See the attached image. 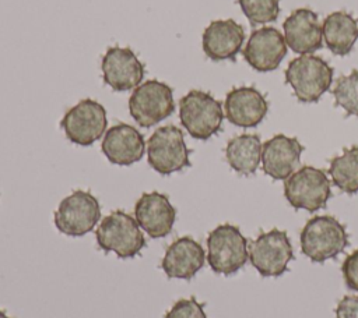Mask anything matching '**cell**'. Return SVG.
Listing matches in <instances>:
<instances>
[{"label": "cell", "instance_id": "cell-1", "mask_svg": "<svg viewBox=\"0 0 358 318\" xmlns=\"http://www.w3.org/2000/svg\"><path fill=\"white\" fill-rule=\"evenodd\" d=\"M302 252L313 262H324L337 257L348 245L345 227L333 216L310 218L299 234Z\"/></svg>", "mask_w": 358, "mask_h": 318}, {"label": "cell", "instance_id": "cell-2", "mask_svg": "<svg viewBox=\"0 0 358 318\" xmlns=\"http://www.w3.org/2000/svg\"><path fill=\"white\" fill-rule=\"evenodd\" d=\"M179 119L190 137L206 141L221 130L222 105L211 93L192 89L179 100Z\"/></svg>", "mask_w": 358, "mask_h": 318}, {"label": "cell", "instance_id": "cell-3", "mask_svg": "<svg viewBox=\"0 0 358 318\" xmlns=\"http://www.w3.org/2000/svg\"><path fill=\"white\" fill-rule=\"evenodd\" d=\"M249 259V243L239 227L224 223L207 236V262L213 272L234 275Z\"/></svg>", "mask_w": 358, "mask_h": 318}, {"label": "cell", "instance_id": "cell-4", "mask_svg": "<svg viewBox=\"0 0 358 318\" xmlns=\"http://www.w3.org/2000/svg\"><path fill=\"white\" fill-rule=\"evenodd\" d=\"M285 81L298 100L317 102L333 82V68L315 54H301L291 60L285 70Z\"/></svg>", "mask_w": 358, "mask_h": 318}, {"label": "cell", "instance_id": "cell-5", "mask_svg": "<svg viewBox=\"0 0 358 318\" xmlns=\"http://www.w3.org/2000/svg\"><path fill=\"white\" fill-rule=\"evenodd\" d=\"M95 237L101 250L113 251L119 258H131L145 247V238L136 218L120 209L102 219Z\"/></svg>", "mask_w": 358, "mask_h": 318}, {"label": "cell", "instance_id": "cell-6", "mask_svg": "<svg viewBox=\"0 0 358 318\" xmlns=\"http://www.w3.org/2000/svg\"><path fill=\"white\" fill-rule=\"evenodd\" d=\"M189 155L190 149L186 146L183 132L173 124L158 127L147 141L148 163L162 176L190 166Z\"/></svg>", "mask_w": 358, "mask_h": 318}, {"label": "cell", "instance_id": "cell-7", "mask_svg": "<svg viewBox=\"0 0 358 318\" xmlns=\"http://www.w3.org/2000/svg\"><path fill=\"white\" fill-rule=\"evenodd\" d=\"M173 110V91L168 84L158 80H148L140 84L129 98V113L144 128L165 120Z\"/></svg>", "mask_w": 358, "mask_h": 318}, {"label": "cell", "instance_id": "cell-8", "mask_svg": "<svg viewBox=\"0 0 358 318\" xmlns=\"http://www.w3.org/2000/svg\"><path fill=\"white\" fill-rule=\"evenodd\" d=\"M284 195L292 208L315 212L323 208L331 195L330 180L322 169L302 166L285 179Z\"/></svg>", "mask_w": 358, "mask_h": 318}, {"label": "cell", "instance_id": "cell-9", "mask_svg": "<svg viewBox=\"0 0 358 318\" xmlns=\"http://www.w3.org/2000/svg\"><path fill=\"white\" fill-rule=\"evenodd\" d=\"M99 219L101 205L98 199L84 190H76L63 198L53 216L57 230L73 237L92 232Z\"/></svg>", "mask_w": 358, "mask_h": 318}, {"label": "cell", "instance_id": "cell-10", "mask_svg": "<svg viewBox=\"0 0 358 318\" xmlns=\"http://www.w3.org/2000/svg\"><path fill=\"white\" fill-rule=\"evenodd\" d=\"M106 126V110L94 99H81L64 113L60 121L67 139L81 146H90L99 139Z\"/></svg>", "mask_w": 358, "mask_h": 318}, {"label": "cell", "instance_id": "cell-11", "mask_svg": "<svg viewBox=\"0 0 358 318\" xmlns=\"http://www.w3.org/2000/svg\"><path fill=\"white\" fill-rule=\"evenodd\" d=\"M294 251L287 232L271 229L250 243L249 259L262 276H280L288 269Z\"/></svg>", "mask_w": 358, "mask_h": 318}, {"label": "cell", "instance_id": "cell-12", "mask_svg": "<svg viewBox=\"0 0 358 318\" xmlns=\"http://www.w3.org/2000/svg\"><path fill=\"white\" fill-rule=\"evenodd\" d=\"M101 70L103 82L113 91H129L144 78V64L130 47L112 46L102 56Z\"/></svg>", "mask_w": 358, "mask_h": 318}, {"label": "cell", "instance_id": "cell-13", "mask_svg": "<svg viewBox=\"0 0 358 318\" xmlns=\"http://www.w3.org/2000/svg\"><path fill=\"white\" fill-rule=\"evenodd\" d=\"M285 54L287 43L284 35L274 26L255 29L243 49L246 63L260 73L275 70Z\"/></svg>", "mask_w": 358, "mask_h": 318}, {"label": "cell", "instance_id": "cell-14", "mask_svg": "<svg viewBox=\"0 0 358 318\" xmlns=\"http://www.w3.org/2000/svg\"><path fill=\"white\" fill-rule=\"evenodd\" d=\"M134 218L138 226L151 237L161 238L171 233L176 209L169 198L158 191L144 192L134 205Z\"/></svg>", "mask_w": 358, "mask_h": 318}, {"label": "cell", "instance_id": "cell-15", "mask_svg": "<svg viewBox=\"0 0 358 318\" xmlns=\"http://www.w3.org/2000/svg\"><path fill=\"white\" fill-rule=\"evenodd\" d=\"M287 46L298 54H312L323 46L317 14L310 8L294 10L282 24Z\"/></svg>", "mask_w": 358, "mask_h": 318}, {"label": "cell", "instance_id": "cell-16", "mask_svg": "<svg viewBox=\"0 0 358 318\" xmlns=\"http://www.w3.org/2000/svg\"><path fill=\"white\" fill-rule=\"evenodd\" d=\"M302 152L303 146L295 137L277 134L263 144V172L274 180H285L298 170Z\"/></svg>", "mask_w": 358, "mask_h": 318}, {"label": "cell", "instance_id": "cell-17", "mask_svg": "<svg viewBox=\"0 0 358 318\" xmlns=\"http://www.w3.org/2000/svg\"><path fill=\"white\" fill-rule=\"evenodd\" d=\"M224 110L229 123L250 128L263 121L268 112V102L257 88L238 86L227 93Z\"/></svg>", "mask_w": 358, "mask_h": 318}, {"label": "cell", "instance_id": "cell-18", "mask_svg": "<svg viewBox=\"0 0 358 318\" xmlns=\"http://www.w3.org/2000/svg\"><path fill=\"white\" fill-rule=\"evenodd\" d=\"M101 149L110 163L130 166L143 158L145 152V141L136 127L126 123H117L106 130Z\"/></svg>", "mask_w": 358, "mask_h": 318}, {"label": "cell", "instance_id": "cell-19", "mask_svg": "<svg viewBox=\"0 0 358 318\" xmlns=\"http://www.w3.org/2000/svg\"><path fill=\"white\" fill-rule=\"evenodd\" d=\"M243 42V26L231 18L211 21L201 36L203 50L214 61L235 60Z\"/></svg>", "mask_w": 358, "mask_h": 318}, {"label": "cell", "instance_id": "cell-20", "mask_svg": "<svg viewBox=\"0 0 358 318\" xmlns=\"http://www.w3.org/2000/svg\"><path fill=\"white\" fill-rule=\"evenodd\" d=\"M206 252L190 236L176 238L165 251L161 268L168 278L192 279L204 265Z\"/></svg>", "mask_w": 358, "mask_h": 318}, {"label": "cell", "instance_id": "cell-21", "mask_svg": "<svg viewBox=\"0 0 358 318\" xmlns=\"http://www.w3.org/2000/svg\"><path fill=\"white\" fill-rule=\"evenodd\" d=\"M322 32L330 52L345 56L358 39V21L347 11H334L324 18Z\"/></svg>", "mask_w": 358, "mask_h": 318}, {"label": "cell", "instance_id": "cell-22", "mask_svg": "<svg viewBox=\"0 0 358 318\" xmlns=\"http://www.w3.org/2000/svg\"><path fill=\"white\" fill-rule=\"evenodd\" d=\"M263 144L257 134H241L231 138L225 146L228 165L239 174H253L262 162Z\"/></svg>", "mask_w": 358, "mask_h": 318}, {"label": "cell", "instance_id": "cell-23", "mask_svg": "<svg viewBox=\"0 0 358 318\" xmlns=\"http://www.w3.org/2000/svg\"><path fill=\"white\" fill-rule=\"evenodd\" d=\"M329 174L334 186L343 192H358V146L345 148L341 155L333 158Z\"/></svg>", "mask_w": 358, "mask_h": 318}, {"label": "cell", "instance_id": "cell-24", "mask_svg": "<svg viewBox=\"0 0 358 318\" xmlns=\"http://www.w3.org/2000/svg\"><path fill=\"white\" fill-rule=\"evenodd\" d=\"M333 96L336 105L344 109L347 114L358 116V70L338 77L333 88Z\"/></svg>", "mask_w": 358, "mask_h": 318}, {"label": "cell", "instance_id": "cell-25", "mask_svg": "<svg viewBox=\"0 0 358 318\" xmlns=\"http://www.w3.org/2000/svg\"><path fill=\"white\" fill-rule=\"evenodd\" d=\"M238 4L253 25L273 22L280 14V0H238Z\"/></svg>", "mask_w": 358, "mask_h": 318}, {"label": "cell", "instance_id": "cell-26", "mask_svg": "<svg viewBox=\"0 0 358 318\" xmlns=\"http://www.w3.org/2000/svg\"><path fill=\"white\" fill-rule=\"evenodd\" d=\"M165 318H207L204 305L194 297L179 298L171 310L165 314Z\"/></svg>", "mask_w": 358, "mask_h": 318}, {"label": "cell", "instance_id": "cell-27", "mask_svg": "<svg viewBox=\"0 0 358 318\" xmlns=\"http://www.w3.org/2000/svg\"><path fill=\"white\" fill-rule=\"evenodd\" d=\"M341 272L347 287L358 292V250L345 257L341 265Z\"/></svg>", "mask_w": 358, "mask_h": 318}, {"label": "cell", "instance_id": "cell-28", "mask_svg": "<svg viewBox=\"0 0 358 318\" xmlns=\"http://www.w3.org/2000/svg\"><path fill=\"white\" fill-rule=\"evenodd\" d=\"M334 312L336 318H358V296H344Z\"/></svg>", "mask_w": 358, "mask_h": 318}, {"label": "cell", "instance_id": "cell-29", "mask_svg": "<svg viewBox=\"0 0 358 318\" xmlns=\"http://www.w3.org/2000/svg\"><path fill=\"white\" fill-rule=\"evenodd\" d=\"M0 318H11V317H8L3 310H0Z\"/></svg>", "mask_w": 358, "mask_h": 318}]
</instances>
